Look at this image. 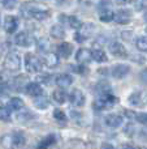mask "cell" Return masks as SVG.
I'll list each match as a JSON object with an SVG mask.
<instances>
[{
	"label": "cell",
	"mask_w": 147,
	"mask_h": 149,
	"mask_svg": "<svg viewBox=\"0 0 147 149\" xmlns=\"http://www.w3.org/2000/svg\"><path fill=\"white\" fill-rule=\"evenodd\" d=\"M0 144L5 149L22 148L26 144V136L22 131H13L10 134H5L0 139Z\"/></svg>",
	"instance_id": "cell-1"
},
{
	"label": "cell",
	"mask_w": 147,
	"mask_h": 149,
	"mask_svg": "<svg viewBox=\"0 0 147 149\" xmlns=\"http://www.w3.org/2000/svg\"><path fill=\"white\" fill-rule=\"evenodd\" d=\"M21 13L27 18H34V20H46L49 17V10L43 8L42 5H35V4H23L21 8Z\"/></svg>",
	"instance_id": "cell-2"
},
{
	"label": "cell",
	"mask_w": 147,
	"mask_h": 149,
	"mask_svg": "<svg viewBox=\"0 0 147 149\" xmlns=\"http://www.w3.org/2000/svg\"><path fill=\"white\" fill-rule=\"evenodd\" d=\"M3 67L8 71H17L21 67V55L17 51H10L4 58Z\"/></svg>",
	"instance_id": "cell-3"
},
{
	"label": "cell",
	"mask_w": 147,
	"mask_h": 149,
	"mask_svg": "<svg viewBox=\"0 0 147 149\" xmlns=\"http://www.w3.org/2000/svg\"><path fill=\"white\" fill-rule=\"evenodd\" d=\"M116 102H117V98L115 97L112 93L111 94H106V95H99V97L96 98V101L94 102V107H95L96 110H103V109L113 106Z\"/></svg>",
	"instance_id": "cell-4"
},
{
	"label": "cell",
	"mask_w": 147,
	"mask_h": 149,
	"mask_svg": "<svg viewBox=\"0 0 147 149\" xmlns=\"http://www.w3.org/2000/svg\"><path fill=\"white\" fill-rule=\"evenodd\" d=\"M25 70L29 73H36L42 70V63L35 55L26 54L25 55Z\"/></svg>",
	"instance_id": "cell-5"
},
{
	"label": "cell",
	"mask_w": 147,
	"mask_h": 149,
	"mask_svg": "<svg viewBox=\"0 0 147 149\" xmlns=\"http://www.w3.org/2000/svg\"><path fill=\"white\" fill-rule=\"evenodd\" d=\"M111 76L115 77V79L120 80V79H124L126 77L130 72V65L129 64H125V63H119V64H115L113 67H111Z\"/></svg>",
	"instance_id": "cell-6"
},
{
	"label": "cell",
	"mask_w": 147,
	"mask_h": 149,
	"mask_svg": "<svg viewBox=\"0 0 147 149\" xmlns=\"http://www.w3.org/2000/svg\"><path fill=\"white\" fill-rule=\"evenodd\" d=\"M94 28H95V26H94L93 24H85V25L82 24V26H81V28L78 29V31L76 33L74 39L77 42H80V43L81 42H85L86 39H89L90 36L93 34Z\"/></svg>",
	"instance_id": "cell-7"
},
{
	"label": "cell",
	"mask_w": 147,
	"mask_h": 149,
	"mask_svg": "<svg viewBox=\"0 0 147 149\" xmlns=\"http://www.w3.org/2000/svg\"><path fill=\"white\" fill-rule=\"evenodd\" d=\"M69 101L73 106H76V107H82L86 102V97H85L82 90L74 89V90H72V93H70Z\"/></svg>",
	"instance_id": "cell-8"
},
{
	"label": "cell",
	"mask_w": 147,
	"mask_h": 149,
	"mask_svg": "<svg viewBox=\"0 0 147 149\" xmlns=\"http://www.w3.org/2000/svg\"><path fill=\"white\" fill-rule=\"evenodd\" d=\"M59 20L61 21L63 24H65V25H68L69 28L72 29H80L81 26H82V22H81L80 20H78L76 16H65V15H60Z\"/></svg>",
	"instance_id": "cell-9"
},
{
	"label": "cell",
	"mask_w": 147,
	"mask_h": 149,
	"mask_svg": "<svg viewBox=\"0 0 147 149\" xmlns=\"http://www.w3.org/2000/svg\"><path fill=\"white\" fill-rule=\"evenodd\" d=\"M18 18L14 16H7L4 20V30L8 34H13L18 28Z\"/></svg>",
	"instance_id": "cell-10"
},
{
	"label": "cell",
	"mask_w": 147,
	"mask_h": 149,
	"mask_svg": "<svg viewBox=\"0 0 147 149\" xmlns=\"http://www.w3.org/2000/svg\"><path fill=\"white\" fill-rule=\"evenodd\" d=\"M109 51H111V54L115 55V56H119V58L128 56L126 49H125V46L122 43H120V42H112V43L109 45Z\"/></svg>",
	"instance_id": "cell-11"
},
{
	"label": "cell",
	"mask_w": 147,
	"mask_h": 149,
	"mask_svg": "<svg viewBox=\"0 0 147 149\" xmlns=\"http://www.w3.org/2000/svg\"><path fill=\"white\" fill-rule=\"evenodd\" d=\"M106 124L111 128H119V127L122 126L124 123V118L121 115H117V114H111V115H107L106 119H104Z\"/></svg>",
	"instance_id": "cell-12"
},
{
	"label": "cell",
	"mask_w": 147,
	"mask_h": 149,
	"mask_svg": "<svg viewBox=\"0 0 147 149\" xmlns=\"http://www.w3.org/2000/svg\"><path fill=\"white\" fill-rule=\"evenodd\" d=\"M13 42H14L17 46L27 47V46H30V43H31V38H30V36H29L26 31H20V33H17L14 36Z\"/></svg>",
	"instance_id": "cell-13"
},
{
	"label": "cell",
	"mask_w": 147,
	"mask_h": 149,
	"mask_svg": "<svg viewBox=\"0 0 147 149\" xmlns=\"http://www.w3.org/2000/svg\"><path fill=\"white\" fill-rule=\"evenodd\" d=\"M25 92H26V94H29V95H31V97L35 98V97L42 95L43 89H42V86H41L39 82H29L25 88Z\"/></svg>",
	"instance_id": "cell-14"
},
{
	"label": "cell",
	"mask_w": 147,
	"mask_h": 149,
	"mask_svg": "<svg viewBox=\"0 0 147 149\" xmlns=\"http://www.w3.org/2000/svg\"><path fill=\"white\" fill-rule=\"evenodd\" d=\"M76 59H77L78 63L85 64V63H89L93 59V55H91V51L89 49H80L76 54Z\"/></svg>",
	"instance_id": "cell-15"
},
{
	"label": "cell",
	"mask_w": 147,
	"mask_h": 149,
	"mask_svg": "<svg viewBox=\"0 0 147 149\" xmlns=\"http://www.w3.org/2000/svg\"><path fill=\"white\" fill-rule=\"evenodd\" d=\"M34 118V114L31 113L29 109H21L16 113V120L20 123H26V122L31 120Z\"/></svg>",
	"instance_id": "cell-16"
},
{
	"label": "cell",
	"mask_w": 147,
	"mask_h": 149,
	"mask_svg": "<svg viewBox=\"0 0 147 149\" xmlns=\"http://www.w3.org/2000/svg\"><path fill=\"white\" fill-rule=\"evenodd\" d=\"M55 82H56V84L59 85L61 89H64V88H68V86H70V85H72L73 77L70 76V74H68V73H61V74H59V76L56 77Z\"/></svg>",
	"instance_id": "cell-17"
},
{
	"label": "cell",
	"mask_w": 147,
	"mask_h": 149,
	"mask_svg": "<svg viewBox=\"0 0 147 149\" xmlns=\"http://www.w3.org/2000/svg\"><path fill=\"white\" fill-rule=\"evenodd\" d=\"M130 20H132V17H130V12H128V10H119L117 13H115V20L117 24H120V25H126V24L130 22Z\"/></svg>",
	"instance_id": "cell-18"
},
{
	"label": "cell",
	"mask_w": 147,
	"mask_h": 149,
	"mask_svg": "<svg viewBox=\"0 0 147 149\" xmlns=\"http://www.w3.org/2000/svg\"><path fill=\"white\" fill-rule=\"evenodd\" d=\"M27 84H29L27 77L23 76V74H20V76H17V77L13 79V88H14L17 92H22V90L25 92V88H26Z\"/></svg>",
	"instance_id": "cell-19"
},
{
	"label": "cell",
	"mask_w": 147,
	"mask_h": 149,
	"mask_svg": "<svg viewBox=\"0 0 147 149\" xmlns=\"http://www.w3.org/2000/svg\"><path fill=\"white\" fill-rule=\"evenodd\" d=\"M72 51H73V46L70 43H68V42H63V43L57 47V54H59V56L64 58V59L69 58Z\"/></svg>",
	"instance_id": "cell-20"
},
{
	"label": "cell",
	"mask_w": 147,
	"mask_h": 149,
	"mask_svg": "<svg viewBox=\"0 0 147 149\" xmlns=\"http://www.w3.org/2000/svg\"><path fill=\"white\" fill-rule=\"evenodd\" d=\"M99 20L103 22H111L115 20V12L109 8H102L99 10Z\"/></svg>",
	"instance_id": "cell-21"
},
{
	"label": "cell",
	"mask_w": 147,
	"mask_h": 149,
	"mask_svg": "<svg viewBox=\"0 0 147 149\" xmlns=\"http://www.w3.org/2000/svg\"><path fill=\"white\" fill-rule=\"evenodd\" d=\"M44 64L47 65V67L49 68H54L56 67L57 64H59V55H56L55 52H47L46 55H44V59H43Z\"/></svg>",
	"instance_id": "cell-22"
},
{
	"label": "cell",
	"mask_w": 147,
	"mask_h": 149,
	"mask_svg": "<svg viewBox=\"0 0 147 149\" xmlns=\"http://www.w3.org/2000/svg\"><path fill=\"white\" fill-rule=\"evenodd\" d=\"M143 100H145V93L139 92V90H135L132 94L129 95V102L134 106H139L143 103Z\"/></svg>",
	"instance_id": "cell-23"
},
{
	"label": "cell",
	"mask_w": 147,
	"mask_h": 149,
	"mask_svg": "<svg viewBox=\"0 0 147 149\" xmlns=\"http://www.w3.org/2000/svg\"><path fill=\"white\" fill-rule=\"evenodd\" d=\"M7 107L9 109L10 111H18V110H21V109H23V101L18 97L10 98V100L8 101Z\"/></svg>",
	"instance_id": "cell-24"
},
{
	"label": "cell",
	"mask_w": 147,
	"mask_h": 149,
	"mask_svg": "<svg viewBox=\"0 0 147 149\" xmlns=\"http://www.w3.org/2000/svg\"><path fill=\"white\" fill-rule=\"evenodd\" d=\"M91 55H93V59L95 60V62H98V63H104V62H107V60H108L106 51H104L103 49L93 50V51H91Z\"/></svg>",
	"instance_id": "cell-25"
},
{
	"label": "cell",
	"mask_w": 147,
	"mask_h": 149,
	"mask_svg": "<svg viewBox=\"0 0 147 149\" xmlns=\"http://www.w3.org/2000/svg\"><path fill=\"white\" fill-rule=\"evenodd\" d=\"M49 34H51V37H54V38H56V39H61L65 37V30L61 25H52L51 30H49Z\"/></svg>",
	"instance_id": "cell-26"
},
{
	"label": "cell",
	"mask_w": 147,
	"mask_h": 149,
	"mask_svg": "<svg viewBox=\"0 0 147 149\" xmlns=\"http://www.w3.org/2000/svg\"><path fill=\"white\" fill-rule=\"evenodd\" d=\"M52 98H54V101H55V102H57L59 105H63V103L67 101L68 94L65 93L64 89H61V88H60V89H57V90H55V92H54Z\"/></svg>",
	"instance_id": "cell-27"
},
{
	"label": "cell",
	"mask_w": 147,
	"mask_h": 149,
	"mask_svg": "<svg viewBox=\"0 0 147 149\" xmlns=\"http://www.w3.org/2000/svg\"><path fill=\"white\" fill-rule=\"evenodd\" d=\"M111 86H109L108 82L106 81H100L96 85V94L99 95H106V94H111Z\"/></svg>",
	"instance_id": "cell-28"
},
{
	"label": "cell",
	"mask_w": 147,
	"mask_h": 149,
	"mask_svg": "<svg viewBox=\"0 0 147 149\" xmlns=\"http://www.w3.org/2000/svg\"><path fill=\"white\" fill-rule=\"evenodd\" d=\"M34 106H35L36 109H39V110H44V109H47L49 106V102L46 97L39 95V97L34 98Z\"/></svg>",
	"instance_id": "cell-29"
},
{
	"label": "cell",
	"mask_w": 147,
	"mask_h": 149,
	"mask_svg": "<svg viewBox=\"0 0 147 149\" xmlns=\"http://www.w3.org/2000/svg\"><path fill=\"white\" fill-rule=\"evenodd\" d=\"M54 143H56V137L55 135H48L46 139H43L38 145V149H47L48 147H51Z\"/></svg>",
	"instance_id": "cell-30"
},
{
	"label": "cell",
	"mask_w": 147,
	"mask_h": 149,
	"mask_svg": "<svg viewBox=\"0 0 147 149\" xmlns=\"http://www.w3.org/2000/svg\"><path fill=\"white\" fill-rule=\"evenodd\" d=\"M68 148L69 149H87L85 141H82V140H77V139L70 140L69 144H68Z\"/></svg>",
	"instance_id": "cell-31"
},
{
	"label": "cell",
	"mask_w": 147,
	"mask_h": 149,
	"mask_svg": "<svg viewBox=\"0 0 147 149\" xmlns=\"http://www.w3.org/2000/svg\"><path fill=\"white\" fill-rule=\"evenodd\" d=\"M135 46H137V49L139 50V51L147 52V36L139 37V38L137 39V42H135Z\"/></svg>",
	"instance_id": "cell-32"
},
{
	"label": "cell",
	"mask_w": 147,
	"mask_h": 149,
	"mask_svg": "<svg viewBox=\"0 0 147 149\" xmlns=\"http://www.w3.org/2000/svg\"><path fill=\"white\" fill-rule=\"evenodd\" d=\"M0 120L5 122V123H8V122L10 120V110L7 107V106L0 109Z\"/></svg>",
	"instance_id": "cell-33"
},
{
	"label": "cell",
	"mask_w": 147,
	"mask_h": 149,
	"mask_svg": "<svg viewBox=\"0 0 147 149\" xmlns=\"http://www.w3.org/2000/svg\"><path fill=\"white\" fill-rule=\"evenodd\" d=\"M54 118L56 119V122H65L67 120V115H65V113L63 110H60V109H55L54 110Z\"/></svg>",
	"instance_id": "cell-34"
},
{
	"label": "cell",
	"mask_w": 147,
	"mask_h": 149,
	"mask_svg": "<svg viewBox=\"0 0 147 149\" xmlns=\"http://www.w3.org/2000/svg\"><path fill=\"white\" fill-rule=\"evenodd\" d=\"M36 45H38V49L41 50V51H47L49 47V42L47 41L46 38H39L38 41H36Z\"/></svg>",
	"instance_id": "cell-35"
},
{
	"label": "cell",
	"mask_w": 147,
	"mask_h": 149,
	"mask_svg": "<svg viewBox=\"0 0 147 149\" xmlns=\"http://www.w3.org/2000/svg\"><path fill=\"white\" fill-rule=\"evenodd\" d=\"M1 4L5 9H13L18 4V0H1Z\"/></svg>",
	"instance_id": "cell-36"
},
{
	"label": "cell",
	"mask_w": 147,
	"mask_h": 149,
	"mask_svg": "<svg viewBox=\"0 0 147 149\" xmlns=\"http://www.w3.org/2000/svg\"><path fill=\"white\" fill-rule=\"evenodd\" d=\"M134 8L137 10H143L147 8V0H135L134 1Z\"/></svg>",
	"instance_id": "cell-37"
},
{
	"label": "cell",
	"mask_w": 147,
	"mask_h": 149,
	"mask_svg": "<svg viewBox=\"0 0 147 149\" xmlns=\"http://www.w3.org/2000/svg\"><path fill=\"white\" fill-rule=\"evenodd\" d=\"M9 93V85L7 81L0 82V95H7Z\"/></svg>",
	"instance_id": "cell-38"
},
{
	"label": "cell",
	"mask_w": 147,
	"mask_h": 149,
	"mask_svg": "<svg viewBox=\"0 0 147 149\" xmlns=\"http://www.w3.org/2000/svg\"><path fill=\"white\" fill-rule=\"evenodd\" d=\"M135 120L142 124H147V113H141L135 115Z\"/></svg>",
	"instance_id": "cell-39"
},
{
	"label": "cell",
	"mask_w": 147,
	"mask_h": 149,
	"mask_svg": "<svg viewBox=\"0 0 147 149\" xmlns=\"http://www.w3.org/2000/svg\"><path fill=\"white\" fill-rule=\"evenodd\" d=\"M124 114L128 116V118H130V119H135V115H137L135 113H132L130 110H124Z\"/></svg>",
	"instance_id": "cell-40"
},
{
	"label": "cell",
	"mask_w": 147,
	"mask_h": 149,
	"mask_svg": "<svg viewBox=\"0 0 147 149\" xmlns=\"http://www.w3.org/2000/svg\"><path fill=\"white\" fill-rule=\"evenodd\" d=\"M49 79H51V76H48V74H43V76H41L38 80H41L42 82H46V84H49V81H48Z\"/></svg>",
	"instance_id": "cell-41"
},
{
	"label": "cell",
	"mask_w": 147,
	"mask_h": 149,
	"mask_svg": "<svg viewBox=\"0 0 147 149\" xmlns=\"http://www.w3.org/2000/svg\"><path fill=\"white\" fill-rule=\"evenodd\" d=\"M100 149H115V147L112 144H108V143H104V144H102Z\"/></svg>",
	"instance_id": "cell-42"
},
{
	"label": "cell",
	"mask_w": 147,
	"mask_h": 149,
	"mask_svg": "<svg viewBox=\"0 0 147 149\" xmlns=\"http://www.w3.org/2000/svg\"><path fill=\"white\" fill-rule=\"evenodd\" d=\"M133 0H116V3L119 5H125V4H129V3H132Z\"/></svg>",
	"instance_id": "cell-43"
},
{
	"label": "cell",
	"mask_w": 147,
	"mask_h": 149,
	"mask_svg": "<svg viewBox=\"0 0 147 149\" xmlns=\"http://www.w3.org/2000/svg\"><path fill=\"white\" fill-rule=\"evenodd\" d=\"M121 149H137V148H134L133 145H122Z\"/></svg>",
	"instance_id": "cell-44"
},
{
	"label": "cell",
	"mask_w": 147,
	"mask_h": 149,
	"mask_svg": "<svg viewBox=\"0 0 147 149\" xmlns=\"http://www.w3.org/2000/svg\"><path fill=\"white\" fill-rule=\"evenodd\" d=\"M143 18H145V21H147V10L145 12V15H143Z\"/></svg>",
	"instance_id": "cell-45"
}]
</instances>
